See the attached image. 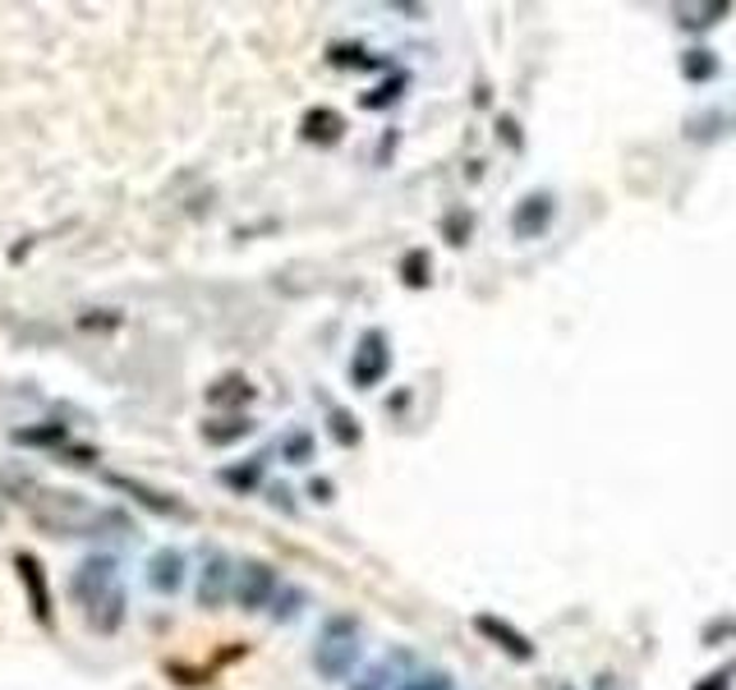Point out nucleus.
I'll use <instances>...</instances> for the list:
<instances>
[{
	"label": "nucleus",
	"instance_id": "obj_18",
	"mask_svg": "<svg viewBox=\"0 0 736 690\" xmlns=\"http://www.w3.org/2000/svg\"><path fill=\"white\" fill-rule=\"evenodd\" d=\"M0 521H5V516H0Z\"/></svg>",
	"mask_w": 736,
	"mask_h": 690
},
{
	"label": "nucleus",
	"instance_id": "obj_7",
	"mask_svg": "<svg viewBox=\"0 0 736 690\" xmlns=\"http://www.w3.org/2000/svg\"><path fill=\"white\" fill-rule=\"evenodd\" d=\"M231 581H235L231 562L221 558V552H212L208 566H203V575H198V604H203V608H221V604H226Z\"/></svg>",
	"mask_w": 736,
	"mask_h": 690
},
{
	"label": "nucleus",
	"instance_id": "obj_17",
	"mask_svg": "<svg viewBox=\"0 0 736 690\" xmlns=\"http://www.w3.org/2000/svg\"><path fill=\"white\" fill-rule=\"evenodd\" d=\"M709 681H713L709 690H727V673H723V677H709Z\"/></svg>",
	"mask_w": 736,
	"mask_h": 690
},
{
	"label": "nucleus",
	"instance_id": "obj_6",
	"mask_svg": "<svg viewBox=\"0 0 736 690\" xmlns=\"http://www.w3.org/2000/svg\"><path fill=\"white\" fill-rule=\"evenodd\" d=\"M148 585L157 594H175L185 585V552L180 548H157L148 562Z\"/></svg>",
	"mask_w": 736,
	"mask_h": 690
},
{
	"label": "nucleus",
	"instance_id": "obj_4",
	"mask_svg": "<svg viewBox=\"0 0 736 690\" xmlns=\"http://www.w3.org/2000/svg\"><path fill=\"white\" fill-rule=\"evenodd\" d=\"M277 585H281V581H277V566H272V562H258V558L240 562V571H235V604H240L244 612H258V608L272 604Z\"/></svg>",
	"mask_w": 736,
	"mask_h": 690
},
{
	"label": "nucleus",
	"instance_id": "obj_16",
	"mask_svg": "<svg viewBox=\"0 0 736 690\" xmlns=\"http://www.w3.org/2000/svg\"><path fill=\"white\" fill-rule=\"evenodd\" d=\"M226 483H235V488L258 483V465H249V470H231V475H226Z\"/></svg>",
	"mask_w": 736,
	"mask_h": 690
},
{
	"label": "nucleus",
	"instance_id": "obj_13",
	"mask_svg": "<svg viewBox=\"0 0 736 690\" xmlns=\"http://www.w3.org/2000/svg\"><path fill=\"white\" fill-rule=\"evenodd\" d=\"M400 690H452V677L447 673H419L410 681H400Z\"/></svg>",
	"mask_w": 736,
	"mask_h": 690
},
{
	"label": "nucleus",
	"instance_id": "obj_8",
	"mask_svg": "<svg viewBox=\"0 0 736 690\" xmlns=\"http://www.w3.org/2000/svg\"><path fill=\"white\" fill-rule=\"evenodd\" d=\"M14 566H19V581H24L28 594H33V612H37V621L47 627V621H51V598H47V581H42L37 558H33V552H19Z\"/></svg>",
	"mask_w": 736,
	"mask_h": 690
},
{
	"label": "nucleus",
	"instance_id": "obj_10",
	"mask_svg": "<svg viewBox=\"0 0 736 690\" xmlns=\"http://www.w3.org/2000/svg\"><path fill=\"white\" fill-rule=\"evenodd\" d=\"M548 217H552V198H548V194H529L511 226H516V235H534V231L548 226Z\"/></svg>",
	"mask_w": 736,
	"mask_h": 690
},
{
	"label": "nucleus",
	"instance_id": "obj_5",
	"mask_svg": "<svg viewBox=\"0 0 736 690\" xmlns=\"http://www.w3.org/2000/svg\"><path fill=\"white\" fill-rule=\"evenodd\" d=\"M387 364H392V354H387L383 331H369V337H364V346L354 350V364H350L354 387H373V383H383Z\"/></svg>",
	"mask_w": 736,
	"mask_h": 690
},
{
	"label": "nucleus",
	"instance_id": "obj_14",
	"mask_svg": "<svg viewBox=\"0 0 736 690\" xmlns=\"http://www.w3.org/2000/svg\"><path fill=\"white\" fill-rule=\"evenodd\" d=\"M331 433H337V442H360V429H354V419L346 414V410H331Z\"/></svg>",
	"mask_w": 736,
	"mask_h": 690
},
{
	"label": "nucleus",
	"instance_id": "obj_2",
	"mask_svg": "<svg viewBox=\"0 0 736 690\" xmlns=\"http://www.w3.org/2000/svg\"><path fill=\"white\" fill-rule=\"evenodd\" d=\"M33 516L47 529H56V534H87L97 525H120L116 511H97V506L79 502L74 493H42V498H33Z\"/></svg>",
	"mask_w": 736,
	"mask_h": 690
},
{
	"label": "nucleus",
	"instance_id": "obj_12",
	"mask_svg": "<svg viewBox=\"0 0 736 690\" xmlns=\"http://www.w3.org/2000/svg\"><path fill=\"white\" fill-rule=\"evenodd\" d=\"M226 424H231V429H212V424L203 429V437L212 442V447H226V442H240V437H249V429H254L249 419H226Z\"/></svg>",
	"mask_w": 736,
	"mask_h": 690
},
{
	"label": "nucleus",
	"instance_id": "obj_15",
	"mask_svg": "<svg viewBox=\"0 0 736 690\" xmlns=\"http://www.w3.org/2000/svg\"><path fill=\"white\" fill-rule=\"evenodd\" d=\"M383 686H387V667H373V673L360 686H350V690H383Z\"/></svg>",
	"mask_w": 736,
	"mask_h": 690
},
{
	"label": "nucleus",
	"instance_id": "obj_3",
	"mask_svg": "<svg viewBox=\"0 0 736 690\" xmlns=\"http://www.w3.org/2000/svg\"><path fill=\"white\" fill-rule=\"evenodd\" d=\"M354 663H360V635H354V621L350 617H331L323 640H318V650H314L318 677L346 681L354 673Z\"/></svg>",
	"mask_w": 736,
	"mask_h": 690
},
{
	"label": "nucleus",
	"instance_id": "obj_1",
	"mask_svg": "<svg viewBox=\"0 0 736 690\" xmlns=\"http://www.w3.org/2000/svg\"><path fill=\"white\" fill-rule=\"evenodd\" d=\"M70 598L97 635H116L125 627V585L110 558H83L70 575Z\"/></svg>",
	"mask_w": 736,
	"mask_h": 690
},
{
	"label": "nucleus",
	"instance_id": "obj_9",
	"mask_svg": "<svg viewBox=\"0 0 736 690\" xmlns=\"http://www.w3.org/2000/svg\"><path fill=\"white\" fill-rule=\"evenodd\" d=\"M475 631H483L488 640H498V650H506V654H516V658H534V644H529L521 631L502 627L498 617H475Z\"/></svg>",
	"mask_w": 736,
	"mask_h": 690
},
{
	"label": "nucleus",
	"instance_id": "obj_11",
	"mask_svg": "<svg viewBox=\"0 0 736 690\" xmlns=\"http://www.w3.org/2000/svg\"><path fill=\"white\" fill-rule=\"evenodd\" d=\"M249 396H254V387L244 383V377H226V383H217V387L208 391L212 406H235V400H249Z\"/></svg>",
	"mask_w": 736,
	"mask_h": 690
}]
</instances>
